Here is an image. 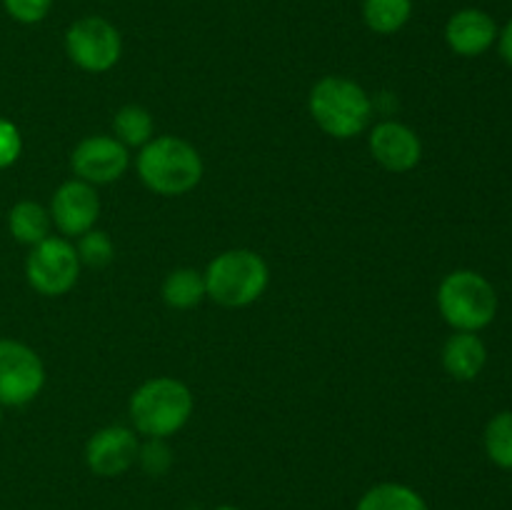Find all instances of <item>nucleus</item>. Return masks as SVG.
I'll return each instance as SVG.
<instances>
[{
    "label": "nucleus",
    "mask_w": 512,
    "mask_h": 510,
    "mask_svg": "<svg viewBox=\"0 0 512 510\" xmlns=\"http://www.w3.org/2000/svg\"><path fill=\"white\" fill-rule=\"evenodd\" d=\"M488 360V348L483 340L468 330H458L450 335L443 348V365L455 380H473L478 378L480 370Z\"/></svg>",
    "instance_id": "4468645a"
},
{
    "label": "nucleus",
    "mask_w": 512,
    "mask_h": 510,
    "mask_svg": "<svg viewBox=\"0 0 512 510\" xmlns=\"http://www.w3.org/2000/svg\"><path fill=\"white\" fill-rule=\"evenodd\" d=\"M3 5L13 20L23 25H35L50 13L53 0H3Z\"/></svg>",
    "instance_id": "4be33fe9"
},
{
    "label": "nucleus",
    "mask_w": 512,
    "mask_h": 510,
    "mask_svg": "<svg viewBox=\"0 0 512 510\" xmlns=\"http://www.w3.org/2000/svg\"><path fill=\"white\" fill-rule=\"evenodd\" d=\"M193 413V395L188 385L173 378L148 380L130 400V418L135 430L148 438H168L188 423Z\"/></svg>",
    "instance_id": "7ed1b4c3"
},
{
    "label": "nucleus",
    "mask_w": 512,
    "mask_h": 510,
    "mask_svg": "<svg viewBox=\"0 0 512 510\" xmlns=\"http://www.w3.org/2000/svg\"><path fill=\"white\" fill-rule=\"evenodd\" d=\"M138 450L140 445L133 430L123 428V425H110V428L98 430L88 440L85 460L95 475L115 478V475H123L138 460Z\"/></svg>",
    "instance_id": "9b49d317"
},
{
    "label": "nucleus",
    "mask_w": 512,
    "mask_h": 510,
    "mask_svg": "<svg viewBox=\"0 0 512 510\" xmlns=\"http://www.w3.org/2000/svg\"><path fill=\"white\" fill-rule=\"evenodd\" d=\"M498 38V25L485 10L465 8L458 10L445 25V40L453 48V53L463 58L483 55Z\"/></svg>",
    "instance_id": "ddd939ff"
},
{
    "label": "nucleus",
    "mask_w": 512,
    "mask_h": 510,
    "mask_svg": "<svg viewBox=\"0 0 512 510\" xmlns=\"http://www.w3.org/2000/svg\"><path fill=\"white\" fill-rule=\"evenodd\" d=\"M438 305L445 323L455 330L478 333L493 323L498 313V295L493 285L475 270H455L440 283Z\"/></svg>",
    "instance_id": "39448f33"
},
{
    "label": "nucleus",
    "mask_w": 512,
    "mask_h": 510,
    "mask_svg": "<svg viewBox=\"0 0 512 510\" xmlns=\"http://www.w3.org/2000/svg\"><path fill=\"white\" fill-rule=\"evenodd\" d=\"M500 55H503L505 63L512 68V20L505 25L503 33H500Z\"/></svg>",
    "instance_id": "393cba45"
},
{
    "label": "nucleus",
    "mask_w": 512,
    "mask_h": 510,
    "mask_svg": "<svg viewBox=\"0 0 512 510\" xmlns=\"http://www.w3.org/2000/svg\"><path fill=\"white\" fill-rule=\"evenodd\" d=\"M138 173L150 190L160 195H183L203 178V160L185 140L163 135L143 145Z\"/></svg>",
    "instance_id": "f257e3e1"
},
{
    "label": "nucleus",
    "mask_w": 512,
    "mask_h": 510,
    "mask_svg": "<svg viewBox=\"0 0 512 510\" xmlns=\"http://www.w3.org/2000/svg\"><path fill=\"white\" fill-rule=\"evenodd\" d=\"M205 295H208V290H205V275H200L193 268L173 270L163 283V298L170 308H195Z\"/></svg>",
    "instance_id": "f3484780"
},
{
    "label": "nucleus",
    "mask_w": 512,
    "mask_h": 510,
    "mask_svg": "<svg viewBox=\"0 0 512 510\" xmlns=\"http://www.w3.org/2000/svg\"><path fill=\"white\" fill-rule=\"evenodd\" d=\"M370 153L383 168L393 170V173H408L420 163L423 145L408 125L385 120V123L375 125L370 133Z\"/></svg>",
    "instance_id": "f8f14e48"
},
{
    "label": "nucleus",
    "mask_w": 512,
    "mask_h": 510,
    "mask_svg": "<svg viewBox=\"0 0 512 510\" xmlns=\"http://www.w3.org/2000/svg\"><path fill=\"white\" fill-rule=\"evenodd\" d=\"M310 113L325 133L345 140L368 128L373 103L358 83L328 75L318 80L310 93Z\"/></svg>",
    "instance_id": "f03ea898"
},
{
    "label": "nucleus",
    "mask_w": 512,
    "mask_h": 510,
    "mask_svg": "<svg viewBox=\"0 0 512 510\" xmlns=\"http://www.w3.org/2000/svg\"><path fill=\"white\" fill-rule=\"evenodd\" d=\"M220 510H235V508H220Z\"/></svg>",
    "instance_id": "bb28decb"
},
{
    "label": "nucleus",
    "mask_w": 512,
    "mask_h": 510,
    "mask_svg": "<svg viewBox=\"0 0 512 510\" xmlns=\"http://www.w3.org/2000/svg\"><path fill=\"white\" fill-rule=\"evenodd\" d=\"M0 408H3V405H0ZM0 420H3V410H0Z\"/></svg>",
    "instance_id": "a878e982"
},
{
    "label": "nucleus",
    "mask_w": 512,
    "mask_h": 510,
    "mask_svg": "<svg viewBox=\"0 0 512 510\" xmlns=\"http://www.w3.org/2000/svg\"><path fill=\"white\" fill-rule=\"evenodd\" d=\"M413 15V0H363V18L380 35L398 33Z\"/></svg>",
    "instance_id": "a211bd4d"
},
{
    "label": "nucleus",
    "mask_w": 512,
    "mask_h": 510,
    "mask_svg": "<svg viewBox=\"0 0 512 510\" xmlns=\"http://www.w3.org/2000/svg\"><path fill=\"white\" fill-rule=\"evenodd\" d=\"M138 460L150 475H163L170 468V448L163 443V438H150L143 448L138 450Z\"/></svg>",
    "instance_id": "5701e85b"
},
{
    "label": "nucleus",
    "mask_w": 512,
    "mask_h": 510,
    "mask_svg": "<svg viewBox=\"0 0 512 510\" xmlns=\"http://www.w3.org/2000/svg\"><path fill=\"white\" fill-rule=\"evenodd\" d=\"M80 273L78 250L63 238H45L43 243L33 245L28 260H25V275L28 283L40 295H63L75 285Z\"/></svg>",
    "instance_id": "0eeeda50"
},
{
    "label": "nucleus",
    "mask_w": 512,
    "mask_h": 510,
    "mask_svg": "<svg viewBox=\"0 0 512 510\" xmlns=\"http://www.w3.org/2000/svg\"><path fill=\"white\" fill-rule=\"evenodd\" d=\"M65 50L78 68L88 73H105L120 60L123 43L113 23L98 15H88V18L75 20L68 28Z\"/></svg>",
    "instance_id": "423d86ee"
},
{
    "label": "nucleus",
    "mask_w": 512,
    "mask_h": 510,
    "mask_svg": "<svg viewBox=\"0 0 512 510\" xmlns=\"http://www.w3.org/2000/svg\"><path fill=\"white\" fill-rule=\"evenodd\" d=\"M355 510H428V505L408 485L380 483L360 498Z\"/></svg>",
    "instance_id": "dca6fc26"
},
{
    "label": "nucleus",
    "mask_w": 512,
    "mask_h": 510,
    "mask_svg": "<svg viewBox=\"0 0 512 510\" xmlns=\"http://www.w3.org/2000/svg\"><path fill=\"white\" fill-rule=\"evenodd\" d=\"M8 230L18 243L38 245L50 238V213L40 203L20 200L8 213Z\"/></svg>",
    "instance_id": "2eb2a0df"
},
{
    "label": "nucleus",
    "mask_w": 512,
    "mask_h": 510,
    "mask_svg": "<svg viewBox=\"0 0 512 510\" xmlns=\"http://www.w3.org/2000/svg\"><path fill=\"white\" fill-rule=\"evenodd\" d=\"M100 213V200L93 185L85 180H70L63 183L53 195L50 205V220L58 225L65 235H83L93 230Z\"/></svg>",
    "instance_id": "9d476101"
},
{
    "label": "nucleus",
    "mask_w": 512,
    "mask_h": 510,
    "mask_svg": "<svg viewBox=\"0 0 512 510\" xmlns=\"http://www.w3.org/2000/svg\"><path fill=\"white\" fill-rule=\"evenodd\" d=\"M78 258L80 263L90 265V268H105L113 260V243L100 230H88V233L80 235Z\"/></svg>",
    "instance_id": "412c9836"
},
{
    "label": "nucleus",
    "mask_w": 512,
    "mask_h": 510,
    "mask_svg": "<svg viewBox=\"0 0 512 510\" xmlns=\"http://www.w3.org/2000/svg\"><path fill=\"white\" fill-rule=\"evenodd\" d=\"M45 368L33 348L0 338V405L30 403L43 390Z\"/></svg>",
    "instance_id": "6e6552de"
},
{
    "label": "nucleus",
    "mask_w": 512,
    "mask_h": 510,
    "mask_svg": "<svg viewBox=\"0 0 512 510\" xmlns=\"http://www.w3.org/2000/svg\"><path fill=\"white\" fill-rule=\"evenodd\" d=\"M115 135L123 145H145L153 138V118L140 105H125L118 110L113 120Z\"/></svg>",
    "instance_id": "6ab92c4d"
},
{
    "label": "nucleus",
    "mask_w": 512,
    "mask_h": 510,
    "mask_svg": "<svg viewBox=\"0 0 512 510\" xmlns=\"http://www.w3.org/2000/svg\"><path fill=\"white\" fill-rule=\"evenodd\" d=\"M20 150H23L20 130L15 128V123L0 118V170L10 168L20 158Z\"/></svg>",
    "instance_id": "b1692460"
},
{
    "label": "nucleus",
    "mask_w": 512,
    "mask_h": 510,
    "mask_svg": "<svg viewBox=\"0 0 512 510\" xmlns=\"http://www.w3.org/2000/svg\"><path fill=\"white\" fill-rule=\"evenodd\" d=\"M128 163L130 158L125 145L120 140L108 138V135L85 138L73 150V158H70L75 175L90 185L113 183L128 170Z\"/></svg>",
    "instance_id": "1a4fd4ad"
},
{
    "label": "nucleus",
    "mask_w": 512,
    "mask_h": 510,
    "mask_svg": "<svg viewBox=\"0 0 512 510\" xmlns=\"http://www.w3.org/2000/svg\"><path fill=\"white\" fill-rule=\"evenodd\" d=\"M268 288V265L253 250H228L208 265L205 290L225 308L255 303Z\"/></svg>",
    "instance_id": "20e7f679"
},
{
    "label": "nucleus",
    "mask_w": 512,
    "mask_h": 510,
    "mask_svg": "<svg viewBox=\"0 0 512 510\" xmlns=\"http://www.w3.org/2000/svg\"><path fill=\"white\" fill-rule=\"evenodd\" d=\"M485 453L498 468L512 470V410L498 413L485 428Z\"/></svg>",
    "instance_id": "aec40b11"
}]
</instances>
